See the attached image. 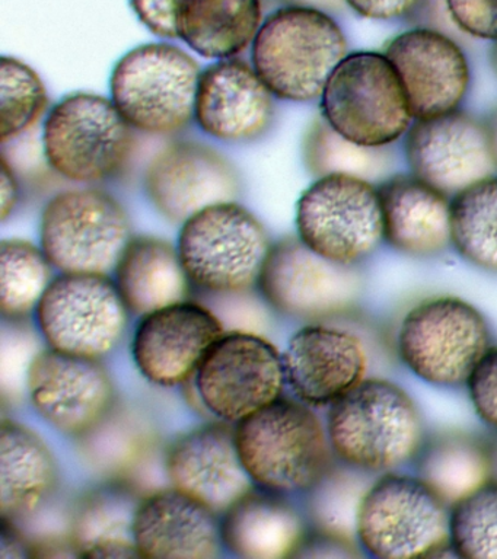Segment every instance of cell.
I'll return each mask as SVG.
<instances>
[{
  "instance_id": "cell-16",
  "label": "cell",
  "mask_w": 497,
  "mask_h": 559,
  "mask_svg": "<svg viewBox=\"0 0 497 559\" xmlns=\"http://www.w3.org/2000/svg\"><path fill=\"white\" fill-rule=\"evenodd\" d=\"M25 395L43 421L73 441L97 426L119 401L103 360L49 347L29 366Z\"/></svg>"
},
{
  "instance_id": "cell-45",
  "label": "cell",
  "mask_w": 497,
  "mask_h": 559,
  "mask_svg": "<svg viewBox=\"0 0 497 559\" xmlns=\"http://www.w3.org/2000/svg\"><path fill=\"white\" fill-rule=\"evenodd\" d=\"M2 531H0V558L2 559H25L34 558L33 539L25 536L19 523L12 520L2 519Z\"/></svg>"
},
{
  "instance_id": "cell-33",
  "label": "cell",
  "mask_w": 497,
  "mask_h": 559,
  "mask_svg": "<svg viewBox=\"0 0 497 559\" xmlns=\"http://www.w3.org/2000/svg\"><path fill=\"white\" fill-rule=\"evenodd\" d=\"M304 162L317 178L351 175L381 183L391 177L395 156L390 146L368 147L351 142L320 117L312 121L305 134Z\"/></svg>"
},
{
  "instance_id": "cell-35",
  "label": "cell",
  "mask_w": 497,
  "mask_h": 559,
  "mask_svg": "<svg viewBox=\"0 0 497 559\" xmlns=\"http://www.w3.org/2000/svg\"><path fill=\"white\" fill-rule=\"evenodd\" d=\"M375 476L335 461L303 496L309 527L356 540L357 511Z\"/></svg>"
},
{
  "instance_id": "cell-26",
  "label": "cell",
  "mask_w": 497,
  "mask_h": 559,
  "mask_svg": "<svg viewBox=\"0 0 497 559\" xmlns=\"http://www.w3.org/2000/svg\"><path fill=\"white\" fill-rule=\"evenodd\" d=\"M143 493L130 479H104L82 492L68 523L76 558H139L133 524Z\"/></svg>"
},
{
  "instance_id": "cell-41",
  "label": "cell",
  "mask_w": 497,
  "mask_h": 559,
  "mask_svg": "<svg viewBox=\"0 0 497 559\" xmlns=\"http://www.w3.org/2000/svg\"><path fill=\"white\" fill-rule=\"evenodd\" d=\"M449 16L462 33L497 41V0H445Z\"/></svg>"
},
{
  "instance_id": "cell-48",
  "label": "cell",
  "mask_w": 497,
  "mask_h": 559,
  "mask_svg": "<svg viewBox=\"0 0 497 559\" xmlns=\"http://www.w3.org/2000/svg\"><path fill=\"white\" fill-rule=\"evenodd\" d=\"M484 124H486L488 140H490L493 156H495L497 165V107L493 109L490 116H488L487 120L484 121Z\"/></svg>"
},
{
  "instance_id": "cell-2",
  "label": "cell",
  "mask_w": 497,
  "mask_h": 559,
  "mask_svg": "<svg viewBox=\"0 0 497 559\" xmlns=\"http://www.w3.org/2000/svg\"><path fill=\"white\" fill-rule=\"evenodd\" d=\"M239 459L255 487L303 497L335 463L326 423L296 397H279L234 426Z\"/></svg>"
},
{
  "instance_id": "cell-17",
  "label": "cell",
  "mask_w": 497,
  "mask_h": 559,
  "mask_svg": "<svg viewBox=\"0 0 497 559\" xmlns=\"http://www.w3.org/2000/svg\"><path fill=\"white\" fill-rule=\"evenodd\" d=\"M225 331L217 314L199 299L155 310L139 318L134 326L133 365L154 386H186Z\"/></svg>"
},
{
  "instance_id": "cell-21",
  "label": "cell",
  "mask_w": 497,
  "mask_h": 559,
  "mask_svg": "<svg viewBox=\"0 0 497 559\" xmlns=\"http://www.w3.org/2000/svg\"><path fill=\"white\" fill-rule=\"evenodd\" d=\"M164 471L171 487L220 514L255 487L239 459L233 424L217 419L176 437L165 450Z\"/></svg>"
},
{
  "instance_id": "cell-39",
  "label": "cell",
  "mask_w": 497,
  "mask_h": 559,
  "mask_svg": "<svg viewBox=\"0 0 497 559\" xmlns=\"http://www.w3.org/2000/svg\"><path fill=\"white\" fill-rule=\"evenodd\" d=\"M199 300L217 314L226 331L261 334V326L269 325V313H273L257 290L237 295H200Z\"/></svg>"
},
{
  "instance_id": "cell-46",
  "label": "cell",
  "mask_w": 497,
  "mask_h": 559,
  "mask_svg": "<svg viewBox=\"0 0 497 559\" xmlns=\"http://www.w3.org/2000/svg\"><path fill=\"white\" fill-rule=\"evenodd\" d=\"M20 201V186L16 181L14 169L11 168L10 162L7 156L2 157V221L14 213L16 204Z\"/></svg>"
},
{
  "instance_id": "cell-22",
  "label": "cell",
  "mask_w": 497,
  "mask_h": 559,
  "mask_svg": "<svg viewBox=\"0 0 497 559\" xmlns=\"http://www.w3.org/2000/svg\"><path fill=\"white\" fill-rule=\"evenodd\" d=\"M274 95L252 64L216 60L200 73L194 120L209 138L230 144L256 142L274 118Z\"/></svg>"
},
{
  "instance_id": "cell-3",
  "label": "cell",
  "mask_w": 497,
  "mask_h": 559,
  "mask_svg": "<svg viewBox=\"0 0 497 559\" xmlns=\"http://www.w3.org/2000/svg\"><path fill=\"white\" fill-rule=\"evenodd\" d=\"M347 56V39L330 13L313 8L277 9L251 46V64L276 98L311 103Z\"/></svg>"
},
{
  "instance_id": "cell-32",
  "label": "cell",
  "mask_w": 497,
  "mask_h": 559,
  "mask_svg": "<svg viewBox=\"0 0 497 559\" xmlns=\"http://www.w3.org/2000/svg\"><path fill=\"white\" fill-rule=\"evenodd\" d=\"M452 248L471 266L497 275V177L451 199Z\"/></svg>"
},
{
  "instance_id": "cell-9",
  "label": "cell",
  "mask_w": 497,
  "mask_h": 559,
  "mask_svg": "<svg viewBox=\"0 0 497 559\" xmlns=\"http://www.w3.org/2000/svg\"><path fill=\"white\" fill-rule=\"evenodd\" d=\"M42 140L47 165L80 183L116 177L134 146L133 127L113 100L88 92L64 96L50 109Z\"/></svg>"
},
{
  "instance_id": "cell-12",
  "label": "cell",
  "mask_w": 497,
  "mask_h": 559,
  "mask_svg": "<svg viewBox=\"0 0 497 559\" xmlns=\"http://www.w3.org/2000/svg\"><path fill=\"white\" fill-rule=\"evenodd\" d=\"M130 317L110 275L59 273L43 296L34 323L46 347L103 360L123 341Z\"/></svg>"
},
{
  "instance_id": "cell-42",
  "label": "cell",
  "mask_w": 497,
  "mask_h": 559,
  "mask_svg": "<svg viewBox=\"0 0 497 559\" xmlns=\"http://www.w3.org/2000/svg\"><path fill=\"white\" fill-rule=\"evenodd\" d=\"M365 557L355 539L309 527L295 558L353 559Z\"/></svg>"
},
{
  "instance_id": "cell-24",
  "label": "cell",
  "mask_w": 497,
  "mask_h": 559,
  "mask_svg": "<svg viewBox=\"0 0 497 559\" xmlns=\"http://www.w3.org/2000/svg\"><path fill=\"white\" fill-rule=\"evenodd\" d=\"M383 243L400 255L431 260L452 248L451 200L410 174L391 175L378 186Z\"/></svg>"
},
{
  "instance_id": "cell-47",
  "label": "cell",
  "mask_w": 497,
  "mask_h": 559,
  "mask_svg": "<svg viewBox=\"0 0 497 559\" xmlns=\"http://www.w3.org/2000/svg\"><path fill=\"white\" fill-rule=\"evenodd\" d=\"M289 7L313 8L327 13L342 12L347 7L344 0H283Z\"/></svg>"
},
{
  "instance_id": "cell-8",
  "label": "cell",
  "mask_w": 497,
  "mask_h": 559,
  "mask_svg": "<svg viewBox=\"0 0 497 559\" xmlns=\"http://www.w3.org/2000/svg\"><path fill=\"white\" fill-rule=\"evenodd\" d=\"M200 66L173 44H143L113 69V104L133 130L174 134L194 118Z\"/></svg>"
},
{
  "instance_id": "cell-18",
  "label": "cell",
  "mask_w": 497,
  "mask_h": 559,
  "mask_svg": "<svg viewBox=\"0 0 497 559\" xmlns=\"http://www.w3.org/2000/svg\"><path fill=\"white\" fill-rule=\"evenodd\" d=\"M405 159L414 177L452 197L497 170L486 124L460 109L414 121Z\"/></svg>"
},
{
  "instance_id": "cell-1",
  "label": "cell",
  "mask_w": 497,
  "mask_h": 559,
  "mask_svg": "<svg viewBox=\"0 0 497 559\" xmlns=\"http://www.w3.org/2000/svg\"><path fill=\"white\" fill-rule=\"evenodd\" d=\"M335 461L378 476L413 465L427 439L425 417L403 386L366 378L327 411Z\"/></svg>"
},
{
  "instance_id": "cell-15",
  "label": "cell",
  "mask_w": 497,
  "mask_h": 559,
  "mask_svg": "<svg viewBox=\"0 0 497 559\" xmlns=\"http://www.w3.org/2000/svg\"><path fill=\"white\" fill-rule=\"evenodd\" d=\"M343 322L305 323L282 352L286 386L313 409H329L369 378L368 345Z\"/></svg>"
},
{
  "instance_id": "cell-38",
  "label": "cell",
  "mask_w": 497,
  "mask_h": 559,
  "mask_svg": "<svg viewBox=\"0 0 497 559\" xmlns=\"http://www.w3.org/2000/svg\"><path fill=\"white\" fill-rule=\"evenodd\" d=\"M29 321H2V358H0V391L3 404L14 402L27 393L29 366L43 348L37 328ZM45 344V343H43Z\"/></svg>"
},
{
  "instance_id": "cell-44",
  "label": "cell",
  "mask_w": 497,
  "mask_h": 559,
  "mask_svg": "<svg viewBox=\"0 0 497 559\" xmlns=\"http://www.w3.org/2000/svg\"><path fill=\"white\" fill-rule=\"evenodd\" d=\"M357 15L368 20L391 21L412 15L425 0H344Z\"/></svg>"
},
{
  "instance_id": "cell-5",
  "label": "cell",
  "mask_w": 497,
  "mask_h": 559,
  "mask_svg": "<svg viewBox=\"0 0 497 559\" xmlns=\"http://www.w3.org/2000/svg\"><path fill=\"white\" fill-rule=\"evenodd\" d=\"M492 330L482 310L458 296L417 301L397 328L395 354L423 383L465 388L471 371L490 348Z\"/></svg>"
},
{
  "instance_id": "cell-37",
  "label": "cell",
  "mask_w": 497,
  "mask_h": 559,
  "mask_svg": "<svg viewBox=\"0 0 497 559\" xmlns=\"http://www.w3.org/2000/svg\"><path fill=\"white\" fill-rule=\"evenodd\" d=\"M453 557L497 559V480H490L451 507Z\"/></svg>"
},
{
  "instance_id": "cell-31",
  "label": "cell",
  "mask_w": 497,
  "mask_h": 559,
  "mask_svg": "<svg viewBox=\"0 0 497 559\" xmlns=\"http://www.w3.org/2000/svg\"><path fill=\"white\" fill-rule=\"evenodd\" d=\"M86 467L104 479H132L151 456L158 437L141 409L117 401L110 413L75 440Z\"/></svg>"
},
{
  "instance_id": "cell-6",
  "label": "cell",
  "mask_w": 497,
  "mask_h": 559,
  "mask_svg": "<svg viewBox=\"0 0 497 559\" xmlns=\"http://www.w3.org/2000/svg\"><path fill=\"white\" fill-rule=\"evenodd\" d=\"M273 243L263 223L237 203L213 204L181 225L177 249L200 295L257 290Z\"/></svg>"
},
{
  "instance_id": "cell-13",
  "label": "cell",
  "mask_w": 497,
  "mask_h": 559,
  "mask_svg": "<svg viewBox=\"0 0 497 559\" xmlns=\"http://www.w3.org/2000/svg\"><path fill=\"white\" fill-rule=\"evenodd\" d=\"M132 238L123 205L98 188L59 192L42 212L40 247L59 273L110 274Z\"/></svg>"
},
{
  "instance_id": "cell-19",
  "label": "cell",
  "mask_w": 497,
  "mask_h": 559,
  "mask_svg": "<svg viewBox=\"0 0 497 559\" xmlns=\"http://www.w3.org/2000/svg\"><path fill=\"white\" fill-rule=\"evenodd\" d=\"M241 187L233 162L198 142L169 144L156 153L145 173L151 204L178 225L213 204L237 201Z\"/></svg>"
},
{
  "instance_id": "cell-49",
  "label": "cell",
  "mask_w": 497,
  "mask_h": 559,
  "mask_svg": "<svg viewBox=\"0 0 497 559\" xmlns=\"http://www.w3.org/2000/svg\"><path fill=\"white\" fill-rule=\"evenodd\" d=\"M488 452H490L492 479L497 480V432L488 437Z\"/></svg>"
},
{
  "instance_id": "cell-34",
  "label": "cell",
  "mask_w": 497,
  "mask_h": 559,
  "mask_svg": "<svg viewBox=\"0 0 497 559\" xmlns=\"http://www.w3.org/2000/svg\"><path fill=\"white\" fill-rule=\"evenodd\" d=\"M54 270L42 247L23 239L0 243V313L2 321L25 322L34 318Z\"/></svg>"
},
{
  "instance_id": "cell-30",
  "label": "cell",
  "mask_w": 497,
  "mask_h": 559,
  "mask_svg": "<svg viewBox=\"0 0 497 559\" xmlns=\"http://www.w3.org/2000/svg\"><path fill=\"white\" fill-rule=\"evenodd\" d=\"M263 25L261 0H182L177 35L206 59H234L255 43Z\"/></svg>"
},
{
  "instance_id": "cell-29",
  "label": "cell",
  "mask_w": 497,
  "mask_h": 559,
  "mask_svg": "<svg viewBox=\"0 0 497 559\" xmlns=\"http://www.w3.org/2000/svg\"><path fill=\"white\" fill-rule=\"evenodd\" d=\"M413 472L449 507L492 480L488 437L462 430L427 436Z\"/></svg>"
},
{
  "instance_id": "cell-36",
  "label": "cell",
  "mask_w": 497,
  "mask_h": 559,
  "mask_svg": "<svg viewBox=\"0 0 497 559\" xmlns=\"http://www.w3.org/2000/svg\"><path fill=\"white\" fill-rule=\"evenodd\" d=\"M0 81V138L3 144H8L23 138L38 124L49 107V96L36 70L15 57H2Z\"/></svg>"
},
{
  "instance_id": "cell-7",
  "label": "cell",
  "mask_w": 497,
  "mask_h": 559,
  "mask_svg": "<svg viewBox=\"0 0 497 559\" xmlns=\"http://www.w3.org/2000/svg\"><path fill=\"white\" fill-rule=\"evenodd\" d=\"M320 99L321 117L360 146H391L413 126L399 73L379 52L357 51L344 57Z\"/></svg>"
},
{
  "instance_id": "cell-43",
  "label": "cell",
  "mask_w": 497,
  "mask_h": 559,
  "mask_svg": "<svg viewBox=\"0 0 497 559\" xmlns=\"http://www.w3.org/2000/svg\"><path fill=\"white\" fill-rule=\"evenodd\" d=\"M182 0H130L139 21L161 38H178L177 13Z\"/></svg>"
},
{
  "instance_id": "cell-40",
  "label": "cell",
  "mask_w": 497,
  "mask_h": 559,
  "mask_svg": "<svg viewBox=\"0 0 497 559\" xmlns=\"http://www.w3.org/2000/svg\"><path fill=\"white\" fill-rule=\"evenodd\" d=\"M465 389L480 421L497 432V345H492L471 371Z\"/></svg>"
},
{
  "instance_id": "cell-10",
  "label": "cell",
  "mask_w": 497,
  "mask_h": 559,
  "mask_svg": "<svg viewBox=\"0 0 497 559\" xmlns=\"http://www.w3.org/2000/svg\"><path fill=\"white\" fill-rule=\"evenodd\" d=\"M257 292L283 318L305 323L342 321L356 314L365 277L359 266L335 264L298 236H285L270 249Z\"/></svg>"
},
{
  "instance_id": "cell-27",
  "label": "cell",
  "mask_w": 497,
  "mask_h": 559,
  "mask_svg": "<svg viewBox=\"0 0 497 559\" xmlns=\"http://www.w3.org/2000/svg\"><path fill=\"white\" fill-rule=\"evenodd\" d=\"M59 466L46 441L24 424L3 418L0 427V514L21 523L54 498Z\"/></svg>"
},
{
  "instance_id": "cell-4",
  "label": "cell",
  "mask_w": 497,
  "mask_h": 559,
  "mask_svg": "<svg viewBox=\"0 0 497 559\" xmlns=\"http://www.w3.org/2000/svg\"><path fill=\"white\" fill-rule=\"evenodd\" d=\"M451 507L416 474L375 476L362 498L356 542L375 559L440 558L452 555Z\"/></svg>"
},
{
  "instance_id": "cell-11",
  "label": "cell",
  "mask_w": 497,
  "mask_h": 559,
  "mask_svg": "<svg viewBox=\"0 0 497 559\" xmlns=\"http://www.w3.org/2000/svg\"><path fill=\"white\" fill-rule=\"evenodd\" d=\"M296 236L335 264L359 266L383 243L378 187L351 175L317 178L296 203Z\"/></svg>"
},
{
  "instance_id": "cell-23",
  "label": "cell",
  "mask_w": 497,
  "mask_h": 559,
  "mask_svg": "<svg viewBox=\"0 0 497 559\" xmlns=\"http://www.w3.org/2000/svg\"><path fill=\"white\" fill-rule=\"evenodd\" d=\"M133 537L139 558L215 559L225 552L221 514L171 485L143 493Z\"/></svg>"
},
{
  "instance_id": "cell-25",
  "label": "cell",
  "mask_w": 497,
  "mask_h": 559,
  "mask_svg": "<svg viewBox=\"0 0 497 559\" xmlns=\"http://www.w3.org/2000/svg\"><path fill=\"white\" fill-rule=\"evenodd\" d=\"M225 552L241 559L295 558L309 531L303 506L252 487L221 514Z\"/></svg>"
},
{
  "instance_id": "cell-28",
  "label": "cell",
  "mask_w": 497,
  "mask_h": 559,
  "mask_svg": "<svg viewBox=\"0 0 497 559\" xmlns=\"http://www.w3.org/2000/svg\"><path fill=\"white\" fill-rule=\"evenodd\" d=\"M117 290L132 317H145L191 299V284L177 245L156 236H133L113 271Z\"/></svg>"
},
{
  "instance_id": "cell-14",
  "label": "cell",
  "mask_w": 497,
  "mask_h": 559,
  "mask_svg": "<svg viewBox=\"0 0 497 559\" xmlns=\"http://www.w3.org/2000/svg\"><path fill=\"white\" fill-rule=\"evenodd\" d=\"M189 384L200 408L235 426L283 396L282 353L263 334L225 331Z\"/></svg>"
},
{
  "instance_id": "cell-50",
  "label": "cell",
  "mask_w": 497,
  "mask_h": 559,
  "mask_svg": "<svg viewBox=\"0 0 497 559\" xmlns=\"http://www.w3.org/2000/svg\"><path fill=\"white\" fill-rule=\"evenodd\" d=\"M490 60L493 69H495V73L497 74V41L493 43L492 51H490Z\"/></svg>"
},
{
  "instance_id": "cell-20",
  "label": "cell",
  "mask_w": 497,
  "mask_h": 559,
  "mask_svg": "<svg viewBox=\"0 0 497 559\" xmlns=\"http://www.w3.org/2000/svg\"><path fill=\"white\" fill-rule=\"evenodd\" d=\"M383 55L399 73L414 121L460 108L470 87V66L449 35L434 28L404 31Z\"/></svg>"
}]
</instances>
